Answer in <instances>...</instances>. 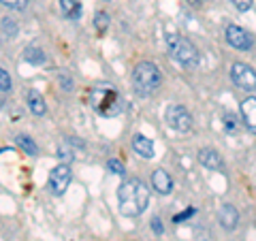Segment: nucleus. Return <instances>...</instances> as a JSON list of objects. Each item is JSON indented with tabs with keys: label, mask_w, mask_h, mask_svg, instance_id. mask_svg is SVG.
Instances as JSON below:
<instances>
[{
	"label": "nucleus",
	"mask_w": 256,
	"mask_h": 241,
	"mask_svg": "<svg viewBox=\"0 0 256 241\" xmlns=\"http://www.w3.org/2000/svg\"><path fill=\"white\" fill-rule=\"evenodd\" d=\"M118 203H120V214L126 216V218L141 216L150 205V190L141 180L132 178L118 188Z\"/></svg>",
	"instance_id": "nucleus-1"
},
{
	"label": "nucleus",
	"mask_w": 256,
	"mask_h": 241,
	"mask_svg": "<svg viewBox=\"0 0 256 241\" xmlns=\"http://www.w3.org/2000/svg\"><path fill=\"white\" fill-rule=\"evenodd\" d=\"M90 102H92V109L102 118L118 116L120 111H122V98H120V94L116 92V88H111L107 84H98L92 88Z\"/></svg>",
	"instance_id": "nucleus-2"
},
{
	"label": "nucleus",
	"mask_w": 256,
	"mask_h": 241,
	"mask_svg": "<svg viewBox=\"0 0 256 241\" xmlns=\"http://www.w3.org/2000/svg\"><path fill=\"white\" fill-rule=\"evenodd\" d=\"M164 43H166V50H169L171 58L175 62H180L182 66L194 68L196 64H198V60H201L198 50L188 41L186 36H180V34H173V32H171V34H166Z\"/></svg>",
	"instance_id": "nucleus-3"
},
{
	"label": "nucleus",
	"mask_w": 256,
	"mask_h": 241,
	"mask_svg": "<svg viewBox=\"0 0 256 241\" xmlns=\"http://www.w3.org/2000/svg\"><path fill=\"white\" fill-rule=\"evenodd\" d=\"M162 84V75L154 62H139L132 70V86L134 92L141 96H150L158 90V86Z\"/></svg>",
	"instance_id": "nucleus-4"
},
{
	"label": "nucleus",
	"mask_w": 256,
	"mask_h": 241,
	"mask_svg": "<svg viewBox=\"0 0 256 241\" xmlns=\"http://www.w3.org/2000/svg\"><path fill=\"white\" fill-rule=\"evenodd\" d=\"M164 120H166V124H169L173 130H178V132H188L192 128L190 111L186 107H182V105H169V107H166Z\"/></svg>",
	"instance_id": "nucleus-5"
},
{
	"label": "nucleus",
	"mask_w": 256,
	"mask_h": 241,
	"mask_svg": "<svg viewBox=\"0 0 256 241\" xmlns=\"http://www.w3.org/2000/svg\"><path fill=\"white\" fill-rule=\"evenodd\" d=\"M230 79L233 84L239 88V90H246V92H254L256 90V73L252 66H248L244 62H235L230 66Z\"/></svg>",
	"instance_id": "nucleus-6"
},
{
	"label": "nucleus",
	"mask_w": 256,
	"mask_h": 241,
	"mask_svg": "<svg viewBox=\"0 0 256 241\" xmlns=\"http://www.w3.org/2000/svg\"><path fill=\"white\" fill-rule=\"evenodd\" d=\"M226 41L230 47H235L239 52H250L254 45L252 34H248V30H244L242 26H235V24H230L226 28Z\"/></svg>",
	"instance_id": "nucleus-7"
},
{
	"label": "nucleus",
	"mask_w": 256,
	"mask_h": 241,
	"mask_svg": "<svg viewBox=\"0 0 256 241\" xmlns=\"http://www.w3.org/2000/svg\"><path fill=\"white\" fill-rule=\"evenodd\" d=\"M70 184V166L64 162V164H58L52 168L50 173V190L54 192V194H64Z\"/></svg>",
	"instance_id": "nucleus-8"
},
{
	"label": "nucleus",
	"mask_w": 256,
	"mask_h": 241,
	"mask_svg": "<svg viewBox=\"0 0 256 241\" xmlns=\"http://www.w3.org/2000/svg\"><path fill=\"white\" fill-rule=\"evenodd\" d=\"M152 188H154L158 194H171V190H173L171 175L166 173L164 168H156V171L152 173Z\"/></svg>",
	"instance_id": "nucleus-9"
},
{
	"label": "nucleus",
	"mask_w": 256,
	"mask_h": 241,
	"mask_svg": "<svg viewBox=\"0 0 256 241\" xmlns=\"http://www.w3.org/2000/svg\"><path fill=\"white\" fill-rule=\"evenodd\" d=\"M242 116H244L248 130L256 134V98L254 96H248V98L242 100Z\"/></svg>",
	"instance_id": "nucleus-10"
},
{
	"label": "nucleus",
	"mask_w": 256,
	"mask_h": 241,
	"mask_svg": "<svg viewBox=\"0 0 256 241\" xmlns=\"http://www.w3.org/2000/svg\"><path fill=\"white\" fill-rule=\"evenodd\" d=\"M218 220L226 230H233L237 226V222H239V214L230 203H224L220 207V212H218Z\"/></svg>",
	"instance_id": "nucleus-11"
},
{
	"label": "nucleus",
	"mask_w": 256,
	"mask_h": 241,
	"mask_svg": "<svg viewBox=\"0 0 256 241\" xmlns=\"http://www.w3.org/2000/svg\"><path fill=\"white\" fill-rule=\"evenodd\" d=\"M132 150L146 160L154 158V143H152L148 136H143V134H134L132 136Z\"/></svg>",
	"instance_id": "nucleus-12"
},
{
	"label": "nucleus",
	"mask_w": 256,
	"mask_h": 241,
	"mask_svg": "<svg viewBox=\"0 0 256 241\" xmlns=\"http://www.w3.org/2000/svg\"><path fill=\"white\" fill-rule=\"evenodd\" d=\"M198 162H201L205 168H212V171H216V168L222 166V158L216 150H210V148H203L201 152H198Z\"/></svg>",
	"instance_id": "nucleus-13"
},
{
	"label": "nucleus",
	"mask_w": 256,
	"mask_h": 241,
	"mask_svg": "<svg viewBox=\"0 0 256 241\" xmlns=\"http://www.w3.org/2000/svg\"><path fill=\"white\" fill-rule=\"evenodd\" d=\"M28 107H30V111L34 116H45V111H47V107H45V98H43V94H38L36 90H30L28 92Z\"/></svg>",
	"instance_id": "nucleus-14"
},
{
	"label": "nucleus",
	"mask_w": 256,
	"mask_h": 241,
	"mask_svg": "<svg viewBox=\"0 0 256 241\" xmlns=\"http://www.w3.org/2000/svg\"><path fill=\"white\" fill-rule=\"evenodd\" d=\"M60 9L64 13V18L77 20L79 13H82V2L79 0H60Z\"/></svg>",
	"instance_id": "nucleus-15"
},
{
	"label": "nucleus",
	"mask_w": 256,
	"mask_h": 241,
	"mask_svg": "<svg viewBox=\"0 0 256 241\" xmlns=\"http://www.w3.org/2000/svg\"><path fill=\"white\" fill-rule=\"evenodd\" d=\"M18 146L26 152V154H30V156H36L38 154V148H36V143L32 141V136H28V134H18Z\"/></svg>",
	"instance_id": "nucleus-16"
},
{
	"label": "nucleus",
	"mask_w": 256,
	"mask_h": 241,
	"mask_svg": "<svg viewBox=\"0 0 256 241\" xmlns=\"http://www.w3.org/2000/svg\"><path fill=\"white\" fill-rule=\"evenodd\" d=\"M24 58H26L28 62H32V64H43L47 56H45L43 50H38V47H28V50L24 52Z\"/></svg>",
	"instance_id": "nucleus-17"
},
{
	"label": "nucleus",
	"mask_w": 256,
	"mask_h": 241,
	"mask_svg": "<svg viewBox=\"0 0 256 241\" xmlns=\"http://www.w3.org/2000/svg\"><path fill=\"white\" fill-rule=\"evenodd\" d=\"M94 26H96V30L100 32H105L107 30V26H109V15L105 13V11H100V13H96V18H94Z\"/></svg>",
	"instance_id": "nucleus-18"
},
{
	"label": "nucleus",
	"mask_w": 256,
	"mask_h": 241,
	"mask_svg": "<svg viewBox=\"0 0 256 241\" xmlns=\"http://www.w3.org/2000/svg\"><path fill=\"white\" fill-rule=\"evenodd\" d=\"M2 34L4 36H15L18 34V26H15L9 18H2Z\"/></svg>",
	"instance_id": "nucleus-19"
},
{
	"label": "nucleus",
	"mask_w": 256,
	"mask_h": 241,
	"mask_svg": "<svg viewBox=\"0 0 256 241\" xmlns=\"http://www.w3.org/2000/svg\"><path fill=\"white\" fill-rule=\"evenodd\" d=\"M0 90H2V94L11 92V77L6 73V68L0 70Z\"/></svg>",
	"instance_id": "nucleus-20"
},
{
	"label": "nucleus",
	"mask_w": 256,
	"mask_h": 241,
	"mask_svg": "<svg viewBox=\"0 0 256 241\" xmlns=\"http://www.w3.org/2000/svg\"><path fill=\"white\" fill-rule=\"evenodd\" d=\"M58 158H62L64 162H70L75 156H73V150L68 148V143H64V146H60L58 148Z\"/></svg>",
	"instance_id": "nucleus-21"
},
{
	"label": "nucleus",
	"mask_w": 256,
	"mask_h": 241,
	"mask_svg": "<svg viewBox=\"0 0 256 241\" xmlns=\"http://www.w3.org/2000/svg\"><path fill=\"white\" fill-rule=\"evenodd\" d=\"M2 4H4V6H9V9H15V11H22V9H26L28 0H2Z\"/></svg>",
	"instance_id": "nucleus-22"
},
{
	"label": "nucleus",
	"mask_w": 256,
	"mask_h": 241,
	"mask_svg": "<svg viewBox=\"0 0 256 241\" xmlns=\"http://www.w3.org/2000/svg\"><path fill=\"white\" fill-rule=\"evenodd\" d=\"M107 166H109V171H114L116 175H124V164L122 162H120V160H109V162H107Z\"/></svg>",
	"instance_id": "nucleus-23"
},
{
	"label": "nucleus",
	"mask_w": 256,
	"mask_h": 241,
	"mask_svg": "<svg viewBox=\"0 0 256 241\" xmlns=\"http://www.w3.org/2000/svg\"><path fill=\"white\" fill-rule=\"evenodd\" d=\"M230 2H233L239 11H248V9H252V2H254V0H230Z\"/></svg>",
	"instance_id": "nucleus-24"
},
{
	"label": "nucleus",
	"mask_w": 256,
	"mask_h": 241,
	"mask_svg": "<svg viewBox=\"0 0 256 241\" xmlns=\"http://www.w3.org/2000/svg\"><path fill=\"white\" fill-rule=\"evenodd\" d=\"M58 82L62 84V88H64V90H66V92L73 90V82H70V77H68V75H64V73H62V75L58 77Z\"/></svg>",
	"instance_id": "nucleus-25"
},
{
	"label": "nucleus",
	"mask_w": 256,
	"mask_h": 241,
	"mask_svg": "<svg viewBox=\"0 0 256 241\" xmlns=\"http://www.w3.org/2000/svg\"><path fill=\"white\" fill-rule=\"evenodd\" d=\"M152 230H154L156 235H162L164 232V226H162V222H160V218H152Z\"/></svg>",
	"instance_id": "nucleus-26"
},
{
	"label": "nucleus",
	"mask_w": 256,
	"mask_h": 241,
	"mask_svg": "<svg viewBox=\"0 0 256 241\" xmlns=\"http://www.w3.org/2000/svg\"><path fill=\"white\" fill-rule=\"evenodd\" d=\"M190 216H194V207H190V210H186V212H184V214H180V216H175V222H184V220H186V218H190Z\"/></svg>",
	"instance_id": "nucleus-27"
},
{
	"label": "nucleus",
	"mask_w": 256,
	"mask_h": 241,
	"mask_svg": "<svg viewBox=\"0 0 256 241\" xmlns=\"http://www.w3.org/2000/svg\"><path fill=\"white\" fill-rule=\"evenodd\" d=\"M188 2H190V4H198V2H201V0H188Z\"/></svg>",
	"instance_id": "nucleus-28"
}]
</instances>
